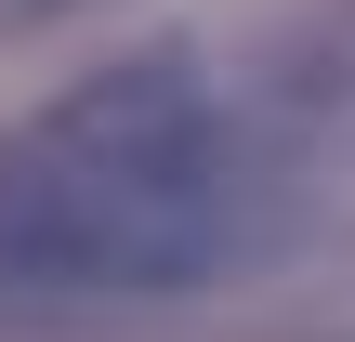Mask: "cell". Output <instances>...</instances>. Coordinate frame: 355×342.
<instances>
[{
	"instance_id": "cell-2",
	"label": "cell",
	"mask_w": 355,
	"mask_h": 342,
	"mask_svg": "<svg viewBox=\"0 0 355 342\" xmlns=\"http://www.w3.org/2000/svg\"><path fill=\"white\" fill-rule=\"evenodd\" d=\"M0 13H53V0H0Z\"/></svg>"
},
{
	"instance_id": "cell-1",
	"label": "cell",
	"mask_w": 355,
	"mask_h": 342,
	"mask_svg": "<svg viewBox=\"0 0 355 342\" xmlns=\"http://www.w3.org/2000/svg\"><path fill=\"white\" fill-rule=\"evenodd\" d=\"M263 237L250 158L211 119L184 53L79 79L0 158V277L13 290H211Z\"/></svg>"
}]
</instances>
